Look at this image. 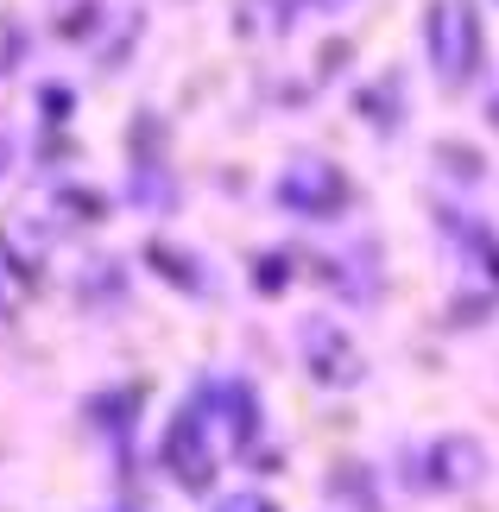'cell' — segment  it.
<instances>
[{"instance_id": "6da1fadb", "label": "cell", "mask_w": 499, "mask_h": 512, "mask_svg": "<svg viewBox=\"0 0 499 512\" xmlns=\"http://www.w3.org/2000/svg\"><path fill=\"white\" fill-rule=\"evenodd\" d=\"M228 512H266V506H253V500H247V506H228Z\"/></svg>"}]
</instances>
